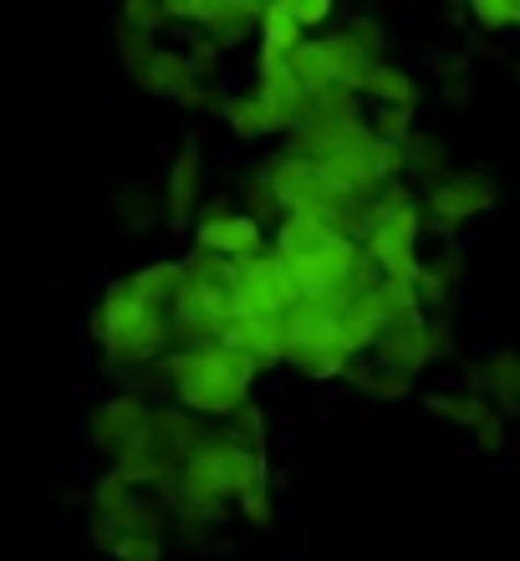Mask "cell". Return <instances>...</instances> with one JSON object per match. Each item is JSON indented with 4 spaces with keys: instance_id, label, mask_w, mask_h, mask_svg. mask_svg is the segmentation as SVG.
<instances>
[{
    "instance_id": "e0dca14e",
    "label": "cell",
    "mask_w": 520,
    "mask_h": 561,
    "mask_svg": "<svg viewBox=\"0 0 520 561\" xmlns=\"http://www.w3.org/2000/svg\"><path fill=\"white\" fill-rule=\"evenodd\" d=\"M113 215H118L134 236H149L153 225H159V215H164V199H153V190L143 184V179H123V184H113Z\"/></svg>"
},
{
    "instance_id": "ffe728a7",
    "label": "cell",
    "mask_w": 520,
    "mask_h": 561,
    "mask_svg": "<svg viewBox=\"0 0 520 561\" xmlns=\"http://www.w3.org/2000/svg\"><path fill=\"white\" fill-rule=\"evenodd\" d=\"M343 36L357 46V51H362V61H388V31H383V21H372V15H347Z\"/></svg>"
},
{
    "instance_id": "2e32d148",
    "label": "cell",
    "mask_w": 520,
    "mask_h": 561,
    "mask_svg": "<svg viewBox=\"0 0 520 561\" xmlns=\"http://www.w3.org/2000/svg\"><path fill=\"white\" fill-rule=\"evenodd\" d=\"M343 388H353V393H362L368 403H403V399H414V378H403V373L393 368H378L372 357H362V363H353L343 378Z\"/></svg>"
},
{
    "instance_id": "52a82bcc",
    "label": "cell",
    "mask_w": 520,
    "mask_h": 561,
    "mask_svg": "<svg viewBox=\"0 0 520 561\" xmlns=\"http://www.w3.org/2000/svg\"><path fill=\"white\" fill-rule=\"evenodd\" d=\"M194 251L220 255V261H230V266H245V261H255V255L270 251V236H266V225L251 220L240 205L215 199V205L199 209V225H194Z\"/></svg>"
},
{
    "instance_id": "ba28073f",
    "label": "cell",
    "mask_w": 520,
    "mask_h": 561,
    "mask_svg": "<svg viewBox=\"0 0 520 561\" xmlns=\"http://www.w3.org/2000/svg\"><path fill=\"white\" fill-rule=\"evenodd\" d=\"M301 301L297 276L286 271V261L276 251L255 255L245 266H235V311L245 317H266V322H281L286 311Z\"/></svg>"
},
{
    "instance_id": "8fae6325",
    "label": "cell",
    "mask_w": 520,
    "mask_h": 561,
    "mask_svg": "<svg viewBox=\"0 0 520 561\" xmlns=\"http://www.w3.org/2000/svg\"><path fill=\"white\" fill-rule=\"evenodd\" d=\"M460 388L479 393L495 414L520 419V347H490V353L470 357Z\"/></svg>"
},
{
    "instance_id": "3957f363",
    "label": "cell",
    "mask_w": 520,
    "mask_h": 561,
    "mask_svg": "<svg viewBox=\"0 0 520 561\" xmlns=\"http://www.w3.org/2000/svg\"><path fill=\"white\" fill-rule=\"evenodd\" d=\"M418 240H424V194L398 179V184H388V190L368 205V220L357 230V251L378 266L383 280L414 286L418 266H424Z\"/></svg>"
},
{
    "instance_id": "6da1fadb",
    "label": "cell",
    "mask_w": 520,
    "mask_h": 561,
    "mask_svg": "<svg viewBox=\"0 0 520 561\" xmlns=\"http://www.w3.org/2000/svg\"><path fill=\"white\" fill-rule=\"evenodd\" d=\"M164 378L174 409L194 414L199 424H224L240 403L255 399L261 368L230 342H194V347H174L164 357Z\"/></svg>"
},
{
    "instance_id": "44dd1931",
    "label": "cell",
    "mask_w": 520,
    "mask_h": 561,
    "mask_svg": "<svg viewBox=\"0 0 520 561\" xmlns=\"http://www.w3.org/2000/svg\"><path fill=\"white\" fill-rule=\"evenodd\" d=\"M118 26L143 31V36H164V31H169V15H164V5H149V0H128V5L118 11Z\"/></svg>"
},
{
    "instance_id": "8992f818",
    "label": "cell",
    "mask_w": 520,
    "mask_h": 561,
    "mask_svg": "<svg viewBox=\"0 0 520 561\" xmlns=\"http://www.w3.org/2000/svg\"><path fill=\"white\" fill-rule=\"evenodd\" d=\"M500 205V190H495L490 174L479 169H454L444 184H434L424 194V230H439V236H454L464 225H475L479 215H490Z\"/></svg>"
},
{
    "instance_id": "9a60e30c",
    "label": "cell",
    "mask_w": 520,
    "mask_h": 561,
    "mask_svg": "<svg viewBox=\"0 0 520 561\" xmlns=\"http://www.w3.org/2000/svg\"><path fill=\"white\" fill-rule=\"evenodd\" d=\"M449 174H454V169H449V144L424 134V128H414V138L403 144V184H414L418 194H429L434 184H444Z\"/></svg>"
},
{
    "instance_id": "d4e9b609",
    "label": "cell",
    "mask_w": 520,
    "mask_h": 561,
    "mask_svg": "<svg viewBox=\"0 0 520 561\" xmlns=\"http://www.w3.org/2000/svg\"><path fill=\"white\" fill-rule=\"evenodd\" d=\"M516 31H520V5H516Z\"/></svg>"
},
{
    "instance_id": "ac0fdd59",
    "label": "cell",
    "mask_w": 520,
    "mask_h": 561,
    "mask_svg": "<svg viewBox=\"0 0 520 561\" xmlns=\"http://www.w3.org/2000/svg\"><path fill=\"white\" fill-rule=\"evenodd\" d=\"M235 520H245L251 531H270L276 526V485H270V474H261V480H251L240 490Z\"/></svg>"
},
{
    "instance_id": "603a6c76",
    "label": "cell",
    "mask_w": 520,
    "mask_h": 561,
    "mask_svg": "<svg viewBox=\"0 0 520 561\" xmlns=\"http://www.w3.org/2000/svg\"><path fill=\"white\" fill-rule=\"evenodd\" d=\"M113 561H164V536H123L107 547Z\"/></svg>"
},
{
    "instance_id": "9c48e42d",
    "label": "cell",
    "mask_w": 520,
    "mask_h": 561,
    "mask_svg": "<svg viewBox=\"0 0 520 561\" xmlns=\"http://www.w3.org/2000/svg\"><path fill=\"white\" fill-rule=\"evenodd\" d=\"M424 409H429L434 419L454 424L460 434H470V444H475L479 455H500V449H506L510 419H506V414H495L490 403L479 399V393H470V388H460V383L429 388V393H424Z\"/></svg>"
},
{
    "instance_id": "7402d4cb",
    "label": "cell",
    "mask_w": 520,
    "mask_h": 561,
    "mask_svg": "<svg viewBox=\"0 0 520 561\" xmlns=\"http://www.w3.org/2000/svg\"><path fill=\"white\" fill-rule=\"evenodd\" d=\"M286 11H291V21H297L307 36H322V31H332V21H337V11H332L327 0H286Z\"/></svg>"
},
{
    "instance_id": "4fadbf2b",
    "label": "cell",
    "mask_w": 520,
    "mask_h": 561,
    "mask_svg": "<svg viewBox=\"0 0 520 561\" xmlns=\"http://www.w3.org/2000/svg\"><path fill=\"white\" fill-rule=\"evenodd\" d=\"M220 123L235 138H245V144H270V138H286V134H291V128L276 118V107L261 103L251 88H245V92H224Z\"/></svg>"
},
{
    "instance_id": "5b68a950",
    "label": "cell",
    "mask_w": 520,
    "mask_h": 561,
    "mask_svg": "<svg viewBox=\"0 0 520 561\" xmlns=\"http://www.w3.org/2000/svg\"><path fill=\"white\" fill-rule=\"evenodd\" d=\"M454 353V342H449V327L444 317H429V311H408V317H398V322L388 327L383 337H378V347H372V363L378 368H393L403 373V378H424V373L439 363V357Z\"/></svg>"
},
{
    "instance_id": "277c9868",
    "label": "cell",
    "mask_w": 520,
    "mask_h": 561,
    "mask_svg": "<svg viewBox=\"0 0 520 561\" xmlns=\"http://www.w3.org/2000/svg\"><path fill=\"white\" fill-rule=\"evenodd\" d=\"M153 409H159V403L138 399V393H123V388H113V393H103V399L92 403L88 409V444H92V455L103 459V470H118L123 459L149 439Z\"/></svg>"
},
{
    "instance_id": "7a4b0ae2",
    "label": "cell",
    "mask_w": 520,
    "mask_h": 561,
    "mask_svg": "<svg viewBox=\"0 0 520 561\" xmlns=\"http://www.w3.org/2000/svg\"><path fill=\"white\" fill-rule=\"evenodd\" d=\"M88 337L97 342V353L113 373L128 368H153L174 353V322L164 307H153L128 286V276H113L103 286V296L88 311Z\"/></svg>"
},
{
    "instance_id": "d6986e66",
    "label": "cell",
    "mask_w": 520,
    "mask_h": 561,
    "mask_svg": "<svg viewBox=\"0 0 520 561\" xmlns=\"http://www.w3.org/2000/svg\"><path fill=\"white\" fill-rule=\"evenodd\" d=\"M224 428H230V434H235L240 444H251V449H261V455L270 449V409H266L261 399L240 403L235 414L224 419Z\"/></svg>"
},
{
    "instance_id": "7c38bea8",
    "label": "cell",
    "mask_w": 520,
    "mask_h": 561,
    "mask_svg": "<svg viewBox=\"0 0 520 561\" xmlns=\"http://www.w3.org/2000/svg\"><path fill=\"white\" fill-rule=\"evenodd\" d=\"M353 98L372 107H408V113H418V77L408 67H398V61H368L362 77L353 82Z\"/></svg>"
},
{
    "instance_id": "5bb4252c",
    "label": "cell",
    "mask_w": 520,
    "mask_h": 561,
    "mask_svg": "<svg viewBox=\"0 0 520 561\" xmlns=\"http://www.w3.org/2000/svg\"><path fill=\"white\" fill-rule=\"evenodd\" d=\"M220 342H230L235 353H245L261 373L281 368V327L266 322V317H245V311H235V317H230V327L220 332Z\"/></svg>"
},
{
    "instance_id": "30bf717a",
    "label": "cell",
    "mask_w": 520,
    "mask_h": 561,
    "mask_svg": "<svg viewBox=\"0 0 520 561\" xmlns=\"http://www.w3.org/2000/svg\"><path fill=\"white\" fill-rule=\"evenodd\" d=\"M199 209H205V144L184 138L164 174V225L174 236H194Z\"/></svg>"
},
{
    "instance_id": "484cf974",
    "label": "cell",
    "mask_w": 520,
    "mask_h": 561,
    "mask_svg": "<svg viewBox=\"0 0 520 561\" xmlns=\"http://www.w3.org/2000/svg\"><path fill=\"white\" fill-rule=\"evenodd\" d=\"M516 77H520V67H516Z\"/></svg>"
},
{
    "instance_id": "cb8c5ba5",
    "label": "cell",
    "mask_w": 520,
    "mask_h": 561,
    "mask_svg": "<svg viewBox=\"0 0 520 561\" xmlns=\"http://www.w3.org/2000/svg\"><path fill=\"white\" fill-rule=\"evenodd\" d=\"M470 21L479 31H516V5H506V0H475Z\"/></svg>"
}]
</instances>
